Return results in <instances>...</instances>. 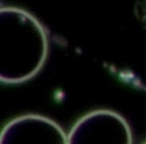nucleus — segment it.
Masks as SVG:
<instances>
[{"label": "nucleus", "mask_w": 146, "mask_h": 144, "mask_svg": "<svg viewBox=\"0 0 146 144\" xmlns=\"http://www.w3.org/2000/svg\"><path fill=\"white\" fill-rule=\"evenodd\" d=\"M48 35L40 21L18 7L0 10V79L18 84L34 77L48 54Z\"/></svg>", "instance_id": "1"}, {"label": "nucleus", "mask_w": 146, "mask_h": 144, "mask_svg": "<svg viewBox=\"0 0 146 144\" xmlns=\"http://www.w3.org/2000/svg\"><path fill=\"white\" fill-rule=\"evenodd\" d=\"M144 144H146V142H145V143H144Z\"/></svg>", "instance_id": "4"}, {"label": "nucleus", "mask_w": 146, "mask_h": 144, "mask_svg": "<svg viewBox=\"0 0 146 144\" xmlns=\"http://www.w3.org/2000/svg\"><path fill=\"white\" fill-rule=\"evenodd\" d=\"M67 144H133L128 122L119 113L98 109L82 116L67 135Z\"/></svg>", "instance_id": "2"}, {"label": "nucleus", "mask_w": 146, "mask_h": 144, "mask_svg": "<svg viewBox=\"0 0 146 144\" xmlns=\"http://www.w3.org/2000/svg\"><path fill=\"white\" fill-rule=\"evenodd\" d=\"M0 144H67V135L50 118L26 114L14 118L3 127Z\"/></svg>", "instance_id": "3"}]
</instances>
